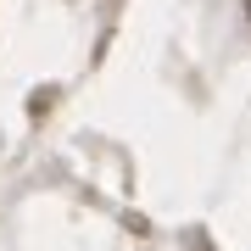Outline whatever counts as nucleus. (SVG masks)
Masks as SVG:
<instances>
[{
  "instance_id": "1",
  "label": "nucleus",
  "mask_w": 251,
  "mask_h": 251,
  "mask_svg": "<svg viewBox=\"0 0 251 251\" xmlns=\"http://www.w3.org/2000/svg\"><path fill=\"white\" fill-rule=\"evenodd\" d=\"M246 11H251V6H246Z\"/></svg>"
}]
</instances>
